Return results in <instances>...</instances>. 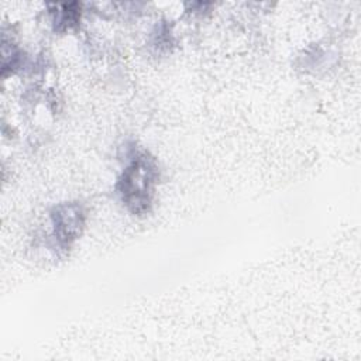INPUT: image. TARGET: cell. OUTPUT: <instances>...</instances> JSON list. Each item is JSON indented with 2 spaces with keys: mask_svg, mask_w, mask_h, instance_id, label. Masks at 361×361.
Masks as SVG:
<instances>
[{
  "mask_svg": "<svg viewBox=\"0 0 361 361\" xmlns=\"http://www.w3.org/2000/svg\"><path fill=\"white\" fill-rule=\"evenodd\" d=\"M155 179L157 166L147 154H137L123 171L118 180V193L134 213L147 210V206L151 203Z\"/></svg>",
  "mask_w": 361,
  "mask_h": 361,
  "instance_id": "6da1fadb",
  "label": "cell"
},
{
  "mask_svg": "<svg viewBox=\"0 0 361 361\" xmlns=\"http://www.w3.org/2000/svg\"><path fill=\"white\" fill-rule=\"evenodd\" d=\"M54 233L61 244H69L80 233L83 212L79 204H62L52 213Z\"/></svg>",
  "mask_w": 361,
  "mask_h": 361,
  "instance_id": "7a4b0ae2",
  "label": "cell"
}]
</instances>
